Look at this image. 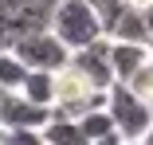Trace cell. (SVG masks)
<instances>
[{
	"mask_svg": "<svg viewBox=\"0 0 153 145\" xmlns=\"http://www.w3.org/2000/svg\"><path fill=\"white\" fill-rule=\"evenodd\" d=\"M12 55H16V59H20L27 71H51V75H55V71H63V67L71 63V55H75V51H71V47H67V43L47 27V32L27 36Z\"/></svg>",
	"mask_w": 153,
	"mask_h": 145,
	"instance_id": "cell-4",
	"label": "cell"
},
{
	"mask_svg": "<svg viewBox=\"0 0 153 145\" xmlns=\"http://www.w3.org/2000/svg\"><path fill=\"white\" fill-rule=\"evenodd\" d=\"M106 110L114 118V129L126 137V141H141L153 129V106L134 90L130 82H114L106 90Z\"/></svg>",
	"mask_w": 153,
	"mask_h": 145,
	"instance_id": "cell-3",
	"label": "cell"
},
{
	"mask_svg": "<svg viewBox=\"0 0 153 145\" xmlns=\"http://www.w3.org/2000/svg\"><path fill=\"white\" fill-rule=\"evenodd\" d=\"M43 141L47 145H90V137L82 133L79 118H63V114H55L43 126Z\"/></svg>",
	"mask_w": 153,
	"mask_h": 145,
	"instance_id": "cell-8",
	"label": "cell"
},
{
	"mask_svg": "<svg viewBox=\"0 0 153 145\" xmlns=\"http://www.w3.org/2000/svg\"><path fill=\"white\" fill-rule=\"evenodd\" d=\"M79 126H82V133H86L90 141L118 133V129H114V118H110V110H106V106H102V110H90V114H82V118H79Z\"/></svg>",
	"mask_w": 153,
	"mask_h": 145,
	"instance_id": "cell-12",
	"label": "cell"
},
{
	"mask_svg": "<svg viewBox=\"0 0 153 145\" xmlns=\"http://www.w3.org/2000/svg\"><path fill=\"white\" fill-rule=\"evenodd\" d=\"M106 106V90H98L75 63H67L63 71H55V114L63 118H82L90 110H102Z\"/></svg>",
	"mask_w": 153,
	"mask_h": 145,
	"instance_id": "cell-2",
	"label": "cell"
},
{
	"mask_svg": "<svg viewBox=\"0 0 153 145\" xmlns=\"http://www.w3.org/2000/svg\"><path fill=\"white\" fill-rule=\"evenodd\" d=\"M24 82H27V67L12 51H0V90H24Z\"/></svg>",
	"mask_w": 153,
	"mask_h": 145,
	"instance_id": "cell-11",
	"label": "cell"
},
{
	"mask_svg": "<svg viewBox=\"0 0 153 145\" xmlns=\"http://www.w3.org/2000/svg\"><path fill=\"white\" fill-rule=\"evenodd\" d=\"M20 94L36 106H55V75L51 71H27V82Z\"/></svg>",
	"mask_w": 153,
	"mask_h": 145,
	"instance_id": "cell-10",
	"label": "cell"
},
{
	"mask_svg": "<svg viewBox=\"0 0 153 145\" xmlns=\"http://www.w3.org/2000/svg\"><path fill=\"white\" fill-rule=\"evenodd\" d=\"M51 118H55L51 106L27 102L20 90H8L0 98V129H43Z\"/></svg>",
	"mask_w": 153,
	"mask_h": 145,
	"instance_id": "cell-5",
	"label": "cell"
},
{
	"mask_svg": "<svg viewBox=\"0 0 153 145\" xmlns=\"http://www.w3.org/2000/svg\"><path fill=\"white\" fill-rule=\"evenodd\" d=\"M4 94H8V90H0V98H4Z\"/></svg>",
	"mask_w": 153,
	"mask_h": 145,
	"instance_id": "cell-22",
	"label": "cell"
},
{
	"mask_svg": "<svg viewBox=\"0 0 153 145\" xmlns=\"http://www.w3.org/2000/svg\"><path fill=\"white\" fill-rule=\"evenodd\" d=\"M130 86H134V90H137V94H141V98H145L149 106H153V59H149V63H145V67L137 71V78H134Z\"/></svg>",
	"mask_w": 153,
	"mask_h": 145,
	"instance_id": "cell-15",
	"label": "cell"
},
{
	"mask_svg": "<svg viewBox=\"0 0 153 145\" xmlns=\"http://www.w3.org/2000/svg\"><path fill=\"white\" fill-rule=\"evenodd\" d=\"M71 63L98 86V90H110V86L118 82V75H114V63H110V39H98V43H90V47H82V51H75L71 55Z\"/></svg>",
	"mask_w": 153,
	"mask_h": 145,
	"instance_id": "cell-6",
	"label": "cell"
},
{
	"mask_svg": "<svg viewBox=\"0 0 153 145\" xmlns=\"http://www.w3.org/2000/svg\"><path fill=\"white\" fill-rule=\"evenodd\" d=\"M126 145H141V141H126Z\"/></svg>",
	"mask_w": 153,
	"mask_h": 145,
	"instance_id": "cell-21",
	"label": "cell"
},
{
	"mask_svg": "<svg viewBox=\"0 0 153 145\" xmlns=\"http://www.w3.org/2000/svg\"><path fill=\"white\" fill-rule=\"evenodd\" d=\"M86 4L94 8V16L102 20V32L110 36V32H114V24H118V16L130 8V0H86Z\"/></svg>",
	"mask_w": 153,
	"mask_h": 145,
	"instance_id": "cell-13",
	"label": "cell"
},
{
	"mask_svg": "<svg viewBox=\"0 0 153 145\" xmlns=\"http://www.w3.org/2000/svg\"><path fill=\"white\" fill-rule=\"evenodd\" d=\"M51 32L63 39L71 51H82L90 43L106 39L102 20L94 16V8H90L86 0H59V4H55V16H51Z\"/></svg>",
	"mask_w": 153,
	"mask_h": 145,
	"instance_id": "cell-1",
	"label": "cell"
},
{
	"mask_svg": "<svg viewBox=\"0 0 153 145\" xmlns=\"http://www.w3.org/2000/svg\"><path fill=\"white\" fill-rule=\"evenodd\" d=\"M141 145H153V129H149V133H145V137H141Z\"/></svg>",
	"mask_w": 153,
	"mask_h": 145,
	"instance_id": "cell-19",
	"label": "cell"
},
{
	"mask_svg": "<svg viewBox=\"0 0 153 145\" xmlns=\"http://www.w3.org/2000/svg\"><path fill=\"white\" fill-rule=\"evenodd\" d=\"M153 59V51L145 43H122V39H110V63H114V75L118 82H134L137 71Z\"/></svg>",
	"mask_w": 153,
	"mask_h": 145,
	"instance_id": "cell-7",
	"label": "cell"
},
{
	"mask_svg": "<svg viewBox=\"0 0 153 145\" xmlns=\"http://www.w3.org/2000/svg\"><path fill=\"white\" fill-rule=\"evenodd\" d=\"M145 47L153 51V4L145 8Z\"/></svg>",
	"mask_w": 153,
	"mask_h": 145,
	"instance_id": "cell-16",
	"label": "cell"
},
{
	"mask_svg": "<svg viewBox=\"0 0 153 145\" xmlns=\"http://www.w3.org/2000/svg\"><path fill=\"white\" fill-rule=\"evenodd\" d=\"M4 145H47L43 129H4Z\"/></svg>",
	"mask_w": 153,
	"mask_h": 145,
	"instance_id": "cell-14",
	"label": "cell"
},
{
	"mask_svg": "<svg viewBox=\"0 0 153 145\" xmlns=\"http://www.w3.org/2000/svg\"><path fill=\"white\" fill-rule=\"evenodd\" d=\"M130 4H137V8H149V4H153V0H130Z\"/></svg>",
	"mask_w": 153,
	"mask_h": 145,
	"instance_id": "cell-18",
	"label": "cell"
},
{
	"mask_svg": "<svg viewBox=\"0 0 153 145\" xmlns=\"http://www.w3.org/2000/svg\"><path fill=\"white\" fill-rule=\"evenodd\" d=\"M90 145H126V137H122V133H110V137H98V141H90Z\"/></svg>",
	"mask_w": 153,
	"mask_h": 145,
	"instance_id": "cell-17",
	"label": "cell"
},
{
	"mask_svg": "<svg viewBox=\"0 0 153 145\" xmlns=\"http://www.w3.org/2000/svg\"><path fill=\"white\" fill-rule=\"evenodd\" d=\"M106 39H122V43H145V8L130 4L126 12L118 16V24H114V32H110Z\"/></svg>",
	"mask_w": 153,
	"mask_h": 145,
	"instance_id": "cell-9",
	"label": "cell"
},
{
	"mask_svg": "<svg viewBox=\"0 0 153 145\" xmlns=\"http://www.w3.org/2000/svg\"><path fill=\"white\" fill-rule=\"evenodd\" d=\"M0 145H4V129H0Z\"/></svg>",
	"mask_w": 153,
	"mask_h": 145,
	"instance_id": "cell-20",
	"label": "cell"
}]
</instances>
